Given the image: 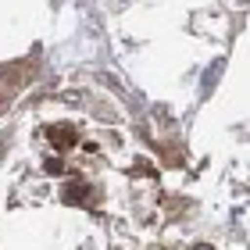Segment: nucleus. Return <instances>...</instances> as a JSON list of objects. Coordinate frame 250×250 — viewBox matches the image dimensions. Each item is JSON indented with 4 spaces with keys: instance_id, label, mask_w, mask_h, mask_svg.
I'll list each match as a JSON object with an SVG mask.
<instances>
[{
    "instance_id": "1",
    "label": "nucleus",
    "mask_w": 250,
    "mask_h": 250,
    "mask_svg": "<svg viewBox=\"0 0 250 250\" xmlns=\"http://www.w3.org/2000/svg\"><path fill=\"white\" fill-rule=\"evenodd\" d=\"M222 68H225V61H214V64H211V72H208V79H204V93H208V89H211L214 83H218V72H222Z\"/></svg>"
}]
</instances>
